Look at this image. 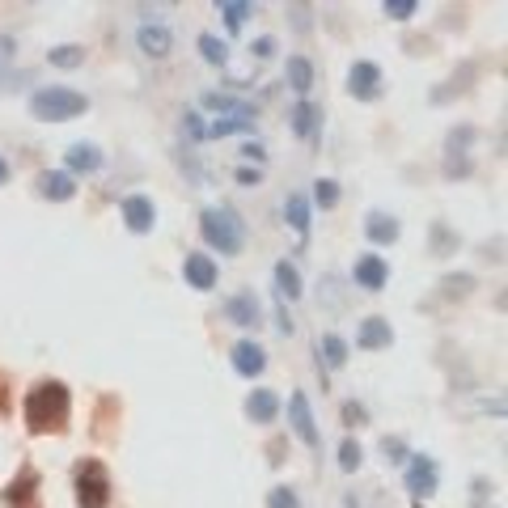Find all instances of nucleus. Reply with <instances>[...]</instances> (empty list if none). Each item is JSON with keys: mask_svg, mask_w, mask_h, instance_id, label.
Here are the masks:
<instances>
[{"mask_svg": "<svg viewBox=\"0 0 508 508\" xmlns=\"http://www.w3.org/2000/svg\"><path fill=\"white\" fill-rule=\"evenodd\" d=\"M26 428L34 437H60V432H69V415H72V394L64 382H51V377H42L26 390Z\"/></svg>", "mask_w": 508, "mask_h": 508, "instance_id": "f257e3e1", "label": "nucleus"}, {"mask_svg": "<svg viewBox=\"0 0 508 508\" xmlns=\"http://www.w3.org/2000/svg\"><path fill=\"white\" fill-rule=\"evenodd\" d=\"M199 234L220 254H242V246H246V225H242V217H237L234 208H204Z\"/></svg>", "mask_w": 508, "mask_h": 508, "instance_id": "f03ea898", "label": "nucleus"}, {"mask_svg": "<svg viewBox=\"0 0 508 508\" xmlns=\"http://www.w3.org/2000/svg\"><path fill=\"white\" fill-rule=\"evenodd\" d=\"M89 106V97L69 89V85H42L39 94L30 97V115L42 119V124H64V119H77L81 110Z\"/></svg>", "mask_w": 508, "mask_h": 508, "instance_id": "7ed1b4c3", "label": "nucleus"}, {"mask_svg": "<svg viewBox=\"0 0 508 508\" xmlns=\"http://www.w3.org/2000/svg\"><path fill=\"white\" fill-rule=\"evenodd\" d=\"M77 508H110V492H115V483H110V470L97 462V457H85L81 466H77Z\"/></svg>", "mask_w": 508, "mask_h": 508, "instance_id": "20e7f679", "label": "nucleus"}, {"mask_svg": "<svg viewBox=\"0 0 508 508\" xmlns=\"http://www.w3.org/2000/svg\"><path fill=\"white\" fill-rule=\"evenodd\" d=\"M347 94L360 97V102H373V97L382 94V69L369 64V60H356L352 72H347Z\"/></svg>", "mask_w": 508, "mask_h": 508, "instance_id": "39448f33", "label": "nucleus"}, {"mask_svg": "<svg viewBox=\"0 0 508 508\" xmlns=\"http://www.w3.org/2000/svg\"><path fill=\"white\" fill-rule=\"evenodd\" d=\"M289 420H292V432L301 437V445H309V449L322 445V437H318V420H314V411H309V399H305L301 390L289 399Z\"/></svg>", "mask_w": 508, "mask_h": 508, "instance_id": "423d86ee", "label": "nucleus"}, {"mask_svg": "<svg viewBox=\"0 0 508 508\" xmlns=\"http://www.w3.org/2000/svg\"><path fill=\"white\" fill-rule=\"evenodd\" d=\"M352 280H356V289H365V292H382L385 280H390V267H385L382 254H360L356 267H352Z\"/></svg>", "mask_w": 508, "mask_h": 508, "instance_id": "0eeeda50", "label": "nucleus"}, {"mask_svg": "<svg viewBox=\"0 0 508 508\" xmlns=\"http://www.w3.org/2000/svg\"><path fill=\"white\" fill-rule=\"evenodd\" d=\"M182 275H187V284L191 289H199V292H208V289H217V259L212 254H199V250H191L187 254V263H182Z\"/></svg>", "mask_w": 508, "mask_h": 508, "instance_id": "6e6552de", "label": "nucleus"}, {"mask_svg": "<svg viewBox=\"0 0 508 508\" xmlns=\"http://www.w3.org/2000/svg\"><path fill=\"white\" fill-rule=\"evenodd\" d=\"M437 462L424 454H411V466H407V492L411 495H432L437 492Z\"/></svg>", "mask_w": 508, "mask_h": 508, "instance_id": "1a4fd4ad", "label": "nucleus"}, {"mask_svg": "<svg viewBox=\"0 0 508 508\" xmlns=\"http://www.w3.org/2000/svg\"><path fill=\"white\" fill-rule=\"evenodd\" d=\"M124 225L132 229V234H152L157 208H152L149 195H132V199H124Z\"/></svg>", "mask_w": 508, "mask_h": 508, "instance_id": "9d476101", "label": "nucleus"}, {"mask_svg": "<svg viewBox=\"0 0 508 508\" xmlns=\"http://www.w3.org/2000/svg\"><path fill=\"white\" fill-rule=\"evenodd\" d=\"M5 504L9 508H34L39 504V475H34V470H22V475L5 487Z\"/></svg>", "mask_w": 508, "mask_h": 508, "instance_id": "9b49d317", "label": "nucleus"}, {"mask_svg": "<svg viewBox=\"0 0 508 508\" xmlns=\"http://www.w3.org/2000/svg\"><path fill=\"white\" fill-rule=\"evenodd\" d=\"M225 318H229L234 327H259V318H263L259 297H254V292H237V297H229V301H225Z\"/></svg>", "mask_w": 508, "mask_h": 508, "instance_id": "f8f14e48", "label": "nucleus"}, {"mask_svg": "<svg viewBox=\"0 0 508 508\" xmlns=\"http://www.w3.org/2000/svg\"><path fill=\"white\" fill-rule=\"evenodd\" d=\"M394 344V330H390V322L385 318H365L356 330V347H365V352H377V347H390Z\"/></svg>", "mask_w": 508, "mask_h": 508, "instance_id": "ddd939ff", "label": "nucleus"}, {"mask_svg": "<svg viewBox=\"0 0 508 508\" xmlns=\"http://www.w3.org/2000/svg\"><path fill=\"white\" fill-rule=\"evenodd\" d=\"M136 42H140V51L149 55V60H165V55H170V47H174V34H170L165 26L144 22V26H140V34H136Z\"/></svg>", "mask_w": 508, "mask_h": 508, "instance_id": "4468645a", "label": "nucleus"}, {"mask_svg": "<svg viewBox=\"0 0 508 508\" xmlns=\"http://www.w3.org/2000/svg\"><path fill=\"white\" fill-rule=\"evenodd\" d=\"M39 195L64 204V199L77 195V182H72V174H64V170H47V174H39Z\"/></svg>", "mask_w": 508, "mask_h": 508, "instance_id": "2eb2a0df", "label": "nucleus"}, {"mask_svg": "<svg viewBox=\"0 0 508 508\" xmlns=\"http://www.w3.org/2000/svg\"><path fill=\"white\" fill-rule=\"evenodd\" d=\"M234 369L242 373V377H259V373L267 369V352H263L259 344L242 339V344H234Z\"/></svg>", "mask_w": 508, "mask_h": 508, "instance_id": "dca6fc26", "label": "nucleus"}, {"mask_svg": "<svg viewBox=\"0 0 508 508\" xmlns=\"http://www.w3.org/2000/svg\"><path fill=\"white\" fill-rule=\"evenodd\" d=\"M246 415L254 424H272L275 415H280V394L275 390H254L246 399Z\"/></svg>", "mask_w": 508, "mask_h": 508, "instance_id": "f3484780", "label": "nucleus"}, {"mask_svg": "<svg viewBox=\"0 0 508 508\" xmlns=\"http://www.w3.org/2000/svg\"><path fill=\"white\" fill-rule=\"evenodd\" d=\"M365 234H369V242H377V246H390V242H399V220L385 217V212H369Z\"/></svg>", "mask_w": 508, "mask_h": 508, "instance_id": "a211bd4d", "label": "nucleus"}, {"mask_svg": "<svg viewBox=\"0 0 508 508\" xmlns=\"http://www.w3.org/2000/svg\"><path fill=\"white\" fill-rule=\"evenodd\" d=\"M284 77L297 94H309L314 89V64L305 60V55H289V64H284Z\"/></svg>", "mask_w": 508, "mask_h": 508, "instance_id": "6ab92c4d", "label": "nucleus"}, {"mask_svg": "<svg viewBox=\"0 0 508 508\" xmlns=\"http://www.w3.org/2000/svg\"><path fill=\"white\" fill-rule=\"evenodd\" d=\"M318 119H322V110L314 102H297L292 106V136H301V140L318 136Z\"/></svg>", "mask_w": 508, "mask_h": 508, "instance_id": "aec40b11", "label": "nucleus"}, {"mask_svg": "<svg viewBox=\"0 0 508 508\" xmlns=\"http://www.w3.org/2000/svg\"><path fill=\"white\" fill-rule=\"evenodd\" d=\"M64 162H69V170H77V174H94L97 165H102V152H97V144H72L69 149V157H64Z\"/></svg>", "mask_w": 508, "mask_h": 508, "instance_id": "412c9836", "label": "nucleus"}, {"mask_svg": "<svg viewBox=\"0 0 508 508\" xmlns=\"http://www.w3.org/2000/svg\"><path fill=\"white\" fill-rule=\"evenodd\" d=\"M237 132H254V115H229V119H217V124L204 127V136H212V140L237 136Z\"/></svg>", "mask_w": 508, "mask_h": 508, "instance_id": "4be33fe9", "label": "nucleus"}, {"mask_svg": "<svg viewBox=\"0 0 508 508\" xmlns=\"http://www.w3.org/2000/svg\"><path fill=\"white\" fill-rule=\"evenodd\" d=\"M275 289H280V297H289V301L301 297V272H297L289 259L275 263Z\"/></svg>", "mask_w": 508, "mask_h": 508, "instance_id": "5701e85b", "label": "nucleus"}, {"mask_svg": "<svg viewBox=\"0 0 508 508\" xmlns=\"http://www.w3.org/2000/svg\"><path fill=\"white\" fill-rule=\"evenodd\" d=\"M284 220L297 229V237L309 234V204H305V195H289L284 199Z\"/></svg>", "mask_w": 508, "mask_h": 508, "instance_id": "b1692460", "label": "nucleus"}, {"mask_svg": "<svg viewBox=\"0 0 508 508\" xmlns=\"http://www.w3.org/2000/svg\"><path fill=\"white\" fill-rule=\"evenodd\" d=\"M47 60H51L55 69H81V64H85V47L64 42V47H51V51H47Z\"/></svg>", "mask_w": 508, "mask_h": 508, "instance_id": "393cba45", "label": "nucleus"}, {"mask_svg": "<svg viewBox=\"0 0 508 508\" xmlns=\"http://www.w3.org/2000/svg\"><path fill=\"white\" fill-rule=\"evenodd\" d=\"M217 9H220V17L229 22V30H242V22L254 14V5H246V0H220Z\"/></svg>", "mask_w": 508, "mask_h": 508, "instance_id": "a878e982", "label": "nucleus"}, {"mask_svg": "<svg viewBox=\"0 0 508 508\" xmlns=\"http://www.w3.org/2000/svg\"><path fill=\"white\" fill-rule=\"evenodd\" d=\"M318 352L327 356V369H344V365H347V344H344V339H339V335H327Z\"/></svg>", "mask_w": 508, "mask_h": 508, "instance_id": "bb28decb", "label": "nucleus"}, {"mask_svg": "<svg viewBox=\"0 0 508 508\" xmlns=\"http://www.w3.org/2000/svg\"><path fill=\"white\" fill-rule=\"evenodd\" d=\"M110 415H119V399H102L97 402V428H94V437H102V440H110L115 437V428H110Z\"/></svg>", "mask_w": 508, "mask_h": 508, "instance_id": "cd10ccee", "label": "nucleus"}, {"mask_svg": "<svg viewBox=\"0 0 508 508\" xmlns=\"http://www.w3.org/2000/svg\"><path fill=\"white\" fill-rule=\"evenodd\" d=\"M204 106H212V110H229V115H254V106H246V102H237V97H229V94H208V97H204Z\"/></svg>", "mask_w": 508, "mask_h": 508, "instance_id": "c85d7f7f", "label": "nucleus"}, {"mask_svg": "<svg viewBox=\"0 0 508 508\" xmlns=\"http://www.w3.org/2000/svg\"><path fill=\"white\" fill-rule=\"evenodd\" d=\"M199 51H204L208 64H225V60H229V47H225L217 34H199Z\"/></svg>", "mask_w": 508, "mask_h": 508, "instance_id": "c756f323", "label": "nucleus"}, {"mask_svg": "<svg viewBox=\"0 0 508 508\" xmlns=\"http://www.w3.org/2000/svg\"><path fill=\"white\" fill-rule=\"evenodd\" d=\"M314 204L318 208H335V204H339V182H335V179H318L314 182Z\"/></svg>", "mask_w": 508, "mask_h": 508, "instance_id": "7c9ffc66", "label": "nucleus"}, {"mask_svg": "<svg viewBox=\"0 0 508 508\" xmlns=\"http://www.w3.org/2000/svg\"><path fill=\"white\" fill-rule=\"evenodd\" d=\"M382 9H385V17H394V22H407V17H415L420 5H415V0H385Z\"/></svg>", "mask_w": 508, "mask_h": 508, "instance_id": "2f4dec72", "label": "nucleus"}, {"mask_svg": "<svg viewBox=\"0 0 508 508\" xmlns=\"http://www.w3.org/2000/svg\"><path fill=\"white\" fill-rule=\"evenodd\" d=\"M9 415H14V382L0 369V420H9Z\"/></svg>", "mask_w": 508, "mask_h": 508, "instance_id": "473e14b6", "label": "nucleus"}, {"mask_svg": "<svg viewBox=\"0 0 508 508\" xmlns=\"http://www.w3.org/2000/svg\"><path fill=\"white\" fill-rule=\"evenodd\" d=\"M267 504H272V508H301V500H297V492H292V487H272Z\"/></svg>", "mask_w": 508, "mask_h": 508, "instance_id": "72a5a7b5", "label": "nucleus"}, {"mask_svg": "<svg viewBox=\"0 0 508 508\" xmlns=\"http://www.w3.org/2000/svg\"><path fill=\"white\" fill-rule=\"evenodd\" d=\"M339 466H344L347 475L360 466V445L356 440H344V445H339Z\"/></svg>", "mask_w": 508, "mask_h": 508, "instance_id": "f704fd0d", "label": "nucleus"}, {"mask_svg": "<svg viewBox=\"0 0 508 508\" xmlns=\"http://www.w3.org/2000/svg\"><path fill=\"white\" fill-rule=\"evenodd\" d=\"M250 55H254V60H272V55H275V39H272V34H263V39H254Z\"/></svg>", "mask_w": 508, "mask_h": 508, "instance_id": "c9c22d12", "label": "nucleus"}, {"mask_svg": "<svg viewBox=\"0 0 508 508\" xmlns=\"http://www.w3.org/2000/svg\"><path fill=\"white\" fill-rule=\"evenodd\" d=\"M470 284H475V280H470V275H449V280H445V289H449V297H466L470 292Z\"/></svg>", "mask_w": 508, "mask_h": 508, "instance_id": "e433bc0d", "label": "nucleus"}, {"mask_svg": "<svg viewBox=\"0 0 508 508\" xmlns=\"http://www.w3.org/2000/svg\"><path fill=\"white\" fill-rule=\"evenodd\" d=\"M259 179H263V170H250V165L237 170V182H242V187H259Z\"/></svg>", "mask_w": 508, "mask_h": 508, "instance_id": "4c0bfd02", "label": "nucleus"}, {"mask_svg": "<svg viewBox=\"0 0 508 508\" xmlns=\"http://www.w3.org/2000/svg\"><path fill=\"white\" fill-rule=\"evenodd\" d=\"M382 454L390 457V462H402V440H390V437H385V440H382Z\"/></svg>", "mask_w": 508, "mask_h": 508, "instance_id": "58836bf2", "label": "nucleus"}, {"mask_svg": "<svg viewBox=\"0 0 508 508\" xmlns=\"http://www.w3.org/2000/svg\"><path fill=\"white\" fill-rule=\"evenodd\" d=\"M344 420L347 424H365V407L360 402H344Z\"/></svg>", "mask_w": 508, "mask_h": 508, "instance_id": "ea45409f", "label": "nucleus"}, {"mask_svg": "<svg viewBox=\"0 0 508 508\" xmlns=\"http://www.w3.org/2000/svg\"><path fill=\"white\" fill-rule=\"evenodd\" d=\"M187 136H191V140H204V124H199V115H187Z\"/></svg>", "mask_w": 508, "mask_h": 508, "instance_id": "a19ab883", "label": "nucleus"}, {"mask_svg": "<svg viewBox=\"0 0 508 508\" xmlns=\"http://www.w3.org/2000/svg\"><path fill=\"white\" fill-rule=\"evenodd\" d=\"M250 157V162H263V144H246V149H242Z\"/></svg>", "mask_w": 508, "mask_h": 508, "instance_id": "79ce46f5", "label": "nucleus"}, {"mask_svg": "<svg viewBox=\"0 0 508 508\" xmlns=\"http://www.w3.org/2000/svg\"><path fill=\"white\" fill-rule=\"evenodd\" d=\"M9 174H14V170H9V162H5V157H0V187H5V182H9Z\"/></svg>", "mask_w": 508, "mask_h": 508, "instance_id": "37998d69", "label": "nucleus"}, {"mask_svg": "<svg viewBox=\"0 0 508 508\" xmlns=\"http://www.w3.org/2000/svg\"><path fill=\"white\" fill-rule=\"evenodd\" d=\"M9 47H14V39H0V60L9 55Z\"/></svg>", "mask_w": 508, "mask_h": 508, "instance_id": "c03bdc74", "label": "nucleus"}]
</instances>
